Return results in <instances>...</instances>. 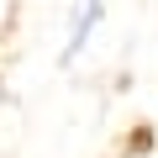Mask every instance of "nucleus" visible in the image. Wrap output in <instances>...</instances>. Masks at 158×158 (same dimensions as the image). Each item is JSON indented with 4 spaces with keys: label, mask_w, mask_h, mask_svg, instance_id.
Wrapping results in <instances>:
<instances>
[{
    "label": "nucleus",
    "mask_w": 158,
    "mask_h": 158,
    "mask_svg": "<svg viewBox=\"0 0 158 158\" xmlns=\"http://www.w3.org/2000/svg\"><path fill=\"white\" fill-rule=\"evenodd\" d=\"M100 16H106V0H79V6H74V21H69V37H63V63H74L79 53H85V42L95 37Z\"/></svg>",
    "instance_id": "1"
}]
</instances>
